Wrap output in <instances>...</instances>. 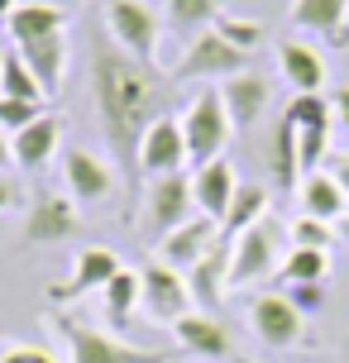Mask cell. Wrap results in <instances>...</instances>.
<instances>
[{"instance_id":"603a6c76","label":"cell","mask_w":349,"mask_h":363,"mask_svg":"<svg viewBox=\"0 0 349 363\" xmlns=\"http://www.w3.org/2000/svg\"><path fill=\"white\" fill-rule=\"evenodd\" d=\"M297 196H301V216H316V220H326V225H340V216L349 211V191L326 172V167H321V172H306Z\"/></svg>"},{"instance_id":"6da1fadb","label":"cell","mask_w":349,"mask_h":363,"mask_svg":"<svg viewBox=\"0 0 349 363\" xmlns=\"http://www.w3.org/2000/svg\"><path fill=\"white\" fill-rule=\"evenodd\" d=\"M87 77H92V106H96V125L101 139L111 144L115 167L125 172V201L144 196V177H139V144L153 120L163 115H182L172 110V91L177 82L167 72H158L153 62L129 57L120 43L111 38L106 19L92 24L87 34Z\"/></svg>"},{"instance_id":"d6a6232c","label":"cell","mask_w":349,"mask_h":363,"mask_svg":"<svg viewBox=\"0 0 349 363\" xmlns=\"http://www.w3.org/2000/svg\"><path fill=\"white\" fill-rule=\"evenodd\" d=\"M287 239H292L297 249H331L340 235H335L326 220H316V216H297L292 225H287Z\"/></svg>"},{"instance_id":"2e32d148","label":"cell","mask_w":349,"mask_h":363,"mask_svg":"<svg viewBox=\"0 0 349 363\" xmlns=\"http://www.w3.org/2000/svg\"><path fill=\"white\" fill-rule=\"evenodd\" d=\"M221 101H225V110H230L235 129H254L258 120H263L268 101H273V82L263 72H254V67H249V72H235V77H225Z\"/></svg>"},{"instance_id":"60d3db41","label":"cell","mask_w":349,"mask_h":363,"mask_svg":"<svg viewBox=\"0 0 349 363\" xmlns=\"http://www.w3.org/2000/svg\"><path fill=\"white\" fill-rule=\"evenodd\" d=\"M5 167H15V148H10V134L0 129V172H5Z\"/></svg>"},{"instance_id":"7c38bea8","label":"cell","mask_w":349,"mask_h":363,"mask_svg":"<svg viewBox=\"0 0 349 363\" xmlns=\"http://www.w3.org/2000/svg\"><path fill=\"white\" fill-rule=\"evenodd\" d=\"M62 186L77 206H101L115 191V167L101 163L92 148H62Z\"/></svg>"},{"instance_id":"4316f807","label":"cell","mask_w":349,"mask_h":363,"mask_svg":"<svg viewBox=\"0 0 349 363\" xmlns=\"http://www.w3.org/2000/svg\"><path fill=\"white\" fill-rule=\"evenodd\" d=\"M268 216H273V196H268L258 182H239L235 201H230V211H225V220H221V235L235 244L249 225H258V220H268Z\"/></svg>"},{"instance_id":"b9f144b4","label":"cell","mask_w":349,"mask_h":363,"mask_svg":"<svg viewBox=\"0 0 349 363\" xmlns=\"http://www.w3.org/2000/svg\"><path fill=\"white\" fill-rule=\"evenodd\" d=\"M335 235H340V239H345V244H349V211H345V216H340V230H335Z\"/></svg>"},{"instance_id":"8d00e7d4","label":"cell","mask_w":349,"mask_h":363,"mask_svg":"<svg viewBox=\"0 0 349 363\" xmlns=\"http://www.w3.org/2000/svg\"><path fill=\"white\" fill-rule=\"evenodd\" d=\"M0 363H57V354L43 345H10L0 349Z\"/></svg>"},{"instance_id":"ab89813d","label":"cell","mask_w":349,"mask_h":363,"mask_svg":"<svg viewBox=\"0 0 349 363\" xmlns=\"http://www.w3.org/2000/svg\"><path fill=\"white\" fill-rule=\"evenodd\" d=\"M331 106H335V120H340V125L349 129V86L335 91V96H331Z\"/></svg>"},{"instance_id":"30bf717a","label":"cell","mask_w":349,"mask_h":363,"mask_svg":"<svg viewBox=\"0 0 349 363\" xmlns=\"http://www.w3.org/2000/svg\"><path fill=\"white\" fill-rule=\"evenodd\" d=\"M187 167V134H182V115H163L153 120L139 144V177L153 182V177H172Z\"/></svg>"},{"instance_id":"cb8c5ba5","label":"cell","mask_w":349,"mask_h":363,"mask_svg":"<svg viewBox=\"0 0 349 363\" xmlns=\"http://www.w3.org/2000/svg\"><path fill=\"white\" fill-rule=\"evenodd\" d=\"M268 177L277 191H292L301 186V153H297V125L282 115L268 134Z\"/></svg>"},{"instance_id":"5b68a950","label":"cell","mask_w":349,"mask_h":363,"mask_svg":"<svg viewBox=\"0 0 349 363\" xmlns=\"http://www.w3.org/2000/svg\"><path fill=\"white\" fill-rule=\"evenodd\" d=\"M192 177L187 172H172V177H153L144 182V196H139V235H158L163 239L167 230H177L192 220Z\"/></svg>"},{"instance_id":"9a60e30c","label":"cell","mask_w":349,"mask_h":363,"mask_svg":"<svg viewBox=\"0 0 349 363\" xmlns=\"http://www.w3.org/2000/svg\"><path fill=\"white\" fill-rule=\"evenodd\" d=\"M172 335H177V349L182 354H196V359L225 363L235 354L230 325H225L221 315H206V311H187L182 320H172Z\"/></svg>"},{"instance_id":"4dcf8cb0","label":"cell","mask_w":349,"mask_h":363,"mask_svg":"<svg viewBox=\"0 0 349 363\" xmlns=\"http://www.w3.org/2000/svg\"><path fill=\"white\" fill-rule=\"evenodd\" d=\"M282 115L297 129H331L335 125V106H331V96H321V91H297Z\"/></svg>"},{"instance_id":"3957f363","label":"cell","mask_w":349,"mask_h":363,"mask_svg":"<svg viewBox=\"0 0 349 363\" xmlns=\"http://www.w3.org/2000/svg\"><path fill=\"white\" fill-rule=\"evenodd\" d=\"M182 134H187V163L201 167L211 158H225L230 134H235V120H230V110H225L216 86L196 91V101L182 110Z\"/></svg>"},{"instance_id":"f1b7e54d","label":"cell","mask_w":349,"mask_h":363,"mask_svg":"<svg viewBox=\"0 0 349 363\" xmlns=\"http://www.w3.org/2000/svg\"><path fill=\"white\" fill-rule=\"evenodd\" d=\"M326 272H331V258H326V249H287L282 254V263H277V282L282 287H297V282H326Z\"/></svg>"},{"instance_id":"836d02e7","label":"cell","mask_w":349,"mask_h":363,"mask_svg":"<svg viewBox=\"0 0 349 363\" xmlns=\"http://www.w3.org/2000/svg\"><path fill=\"white\" fill-rule=\"evenodd\" d=\"M331 144V129H297V153H301V177L306 172H321V163L331 158L326 153Z\"/></svg>"},{"instance_id":"f546056e","label":"cell","mask_w":349,"mask_h":363,"mask_svg":"<svg viewBox=\"0 0 349 363\" xmlns=\"http://www.w3.org/2000/svg\"><path fill=\"white\" fill-rule=\"evenodd\" d=\"M0 96H15V101H34V106H43L48 96H43V86H38V77L29 72V62L10 48V53L0 57Z\"/></svg>"},{"instance_id":"d4e9b609","label":"cell","mask_w":349,"mask_h":363,"mask_svg":"<svg viewBox=\"0 0 349 363\" xmlns=\"http://www.w3.org/2000/svg\"><path fill=\"white\" fill-rule=\"evenodd\" d=\"M277 67L292 82V91H321L326 86V62H321V53H316L311 43H301V38H282V43H277Z\"/></svg>"},{"instance_id":"ac0fdd59","label":"cell","mask_w":349,"mask_h":363,"mask_svg":"<svg viewBox=\"0 0 349 363\" xmlns=\"http://www.w3.org/2000/svg\"><path fill=\"white\" fill-rule=\"evenodd\" d=\"M221 239V225L216 220H206V216H192L187 225H177V230H167L163 239H158V258H163L167 268H196V258L211 249Z\"/></svg>"},{"instance_id":"ba28073f","label":"cell","mask_w":349,"mask_h":363,"mask_svg":"<svg viewBox=\"0 0 349 363\" xmlns=\"http://www.w3.org/2000/svg\"><path fill=\"white\" fill-rule=\"evenodd\" d=\"M249 330L268 349H297L306 340V315L287 301V291H263L249 301Z\"/></svg>"},{"instance_id":"44dd1931","label":"cell","mask_w":349,"mask_h":363,"mask_svg":"<svg viewBox=\"0 0 349 363\" xmlns=\"http://www.w3.org/2000/svg\"><path fill=\"white\" fill-rule=\"evenodd\" d=\"M10 38L19 43H34V38H48V34H67V10L62 5H48V0H19L10 19H5Z\"/></svg>"},{"instance_id":"d6986e66","label":"cell","mask_w":349,"mask_h":363,"mask_svg":"<svg viewBox=\"0 0 349 363\" xmlns=\"http://www.w3.org/2000/svg\"><path fill=\"white\" fill-rule=\"evenodd\" d=\"M10 148H15V167H24V172H43V167L62 153V120L43 110L34 125L19 129L15 139H10Z\"/></svg>"},{"instance_id":"484cf974","label":"cell","mask_w":349,"mask_h":363,"mask_svg":"<svg viewBox=\"0 0 349 363\" xmlns=\"http://www.w3.org/2000/svg\"><path fill=\"white\" fill-rule=\"evenodd\" d=\"M221 15H225L221 0H163V29L177 34L182 43H192V38L206 34V29H216Z\"/></svg>"},{"instance_id":"8992f818","label":"cell","mask_w":349,"mask_h":363,"mask_svg":"<svg viewBox=\"0 0 349 363\" xmlns=\"http://www.w3.org/2000/svg\"><path fill=\"white\" fill-rule=\"evenodd\" d=\"M249 57L254 53H239L235 43H225L216 29H206V34H196L192 43L182 48V57L172 62V82L182 86V82H211V77H235V72H249Z\"/></svg>"},{"instance_id":"4fadbf2b","label":"cell","mask_w":349,"mask_h":363,"mask_svg":"<svg viewBox=\"0 0 349 363\" xmlns=\"http://www.w3.org/2000/svg\"><path fill=\"white\" fill-rule=\"evenodd\" d=\"M125 268L120 263V254L115 249H106V244H92V249H82L77 254V268H72V277L67 282H53L48 287V301H77V296H87V291H106L115 282V272Z\"/></svg>"},{"instance_id":"277c9868","label":"cell","mask_w":349,"mask_h":363,"mask_svg":"<svg viewBox=\"0 0 349 363\" xmlns=\"http://www.w3.org/2000/svg\"><path fill=\"white\" fill-rule=\"evenodd\" d=\"M106 29H111V38L129 57L158 67V53H163V19L148 10V0H106Z\"/></svg>"},{"instance_id":"5bb4252c","label":"cell","mask_w":349,"mask_h":363,"mask_svg":"<svg viewBox=\"0 0 349 363\" xmlns=\"http://www.w3.org/2000/svg\"><path fill=\"white\" fill-rule=\"evenodd\" d=\"M230 254H235V244L221 235L201 258H196V268H187L192 301H196L206 315H216V311H221V301H225V291H230Z\"/></svg>"},{"instance_id":"1f68e13d","label":"cell","mask_w":349,"mask_h":363,"mask_svg":"<svg viewBox=\"0 0 349 363\" xmlns=\"http://www.w3.org/2000/svg\"><path fill=\"white\" fill-rule=\"evenodd\" d=\"M216 34L225 38V43H235L239 53H254L258 43H263V24H258V19H235V15H221L216 19Z\"/></svg>"},{"instance_id":"7bdbcfd3","label":"cell","mask_w":349,"mask_h":363,"mask_svg":"<svg viewBox=\"0 0 349 363\" xmlns=\"http://www.w3.org/2000/svg\"><path fill=\"white\" fill-rule=\"evenodd\" d=\"M19 0H0V19H10V10H15Z\"/></svg>"},{"instance_id":"9c48e42d","label":"cell","mask_w":349,"mask_h":363,"mask_svg":"<svg viewBox=\"0 0 349 363\" xmlns=\"http://www.w3.org/2000/svg\"><path fill=\"white\" fill-rule=\"evenodd\" d=\"M187 301H192L187 277L177 268H167L163 258H158V263H148V268L139 272V306L148 311V320L172 325V320H182V315H187Z\"/></svg>"},{"instance_id":"ffe728a7","label":"cell","mask_w":349,"mask_h":363,"mask_svg":"<svg viewBox=\"0 0 349 363\" xmlns=\"http://www.w3.org/2000/svg\"><path fill=\"white\" fill-rule=\"evenodd\" d=\"M292 29H311L331 48H349V0H292Z\"/></svg>"},{"instance_id":"83f0119b","label":"cell","mask_w":349,"mask_h":363,"mask_svg":"<svg viewBox=\"0 0 349 363\" xmlns=\"http://www.w3.org/2000/svg\"><path fill=\"white\" fill-rule=\"evenodd\" d=\"M101 296H106V325L115 330V335H125L129 330V320H134V306H139V272H129V268H120L115 272V282L106 291H101Z\"/></svg>"},{"instance_id":"52a82bcc","label":"cell","mask_w":349,"mask_h":363,"mask_svg":"<svg viewBox=\"0 0 349 363\" xmlns=\"http://www.w3.org/2000/svg\"><path fill=\"white\" fill-rule=\"evenodd\" d=\"M282 239H287V230L273 216L249 225L235 239V254H230V287H249L258 277L277 272V263H282Z\"/></svg>"},{"instance_id":"ee69618b","label":"cell","mask_w":349,"mask_h":363,"mask_svg":"<svg viewBox=\"0 0 349 363\" xmlns=\"http://www.w3.org/2000/svg\"><path fill=\"white\" fill-rule=\"evenodd\" d=\"M239 363H244V359H239Z\"/></svg>"},{"instance_id":"f35d334b","label":"cell","mask_w":349,"mask_h":363,"mask_svg":"<svg viewBox=\"0 0 349 363\" xmlns=\"http://www.w3.org/2000/svg\"><path fill=\"white\" fill-rule=\"evenodd\" d=\"M331 177H335V182H340V186H345V191H349V148H345V153H335V158H331Z\"/></svg>"},{"instance_id":"8fae6325","label":"cell","mask_w":349,"mask_h":363,"mask_svg":"<svg viewBox=\"0 0 349 363\" xmlns=\"http://www.w3.org/2000/svg\"><path fill=\"white\" fill-rule=\"evenodd\" d=\"M82 230V216H77V201L62 196V191H38L24 211V239L29 244H62Z\"/></svg>"},{"instance_id":"e575fe53","label":"cell","mask_w":349,"mask_h":363,"mask_svg":"<svg viewBox=\"0 0 349 363\" xmlns=\"http://www.w3.org/2000/svg\"><path fill=\"white\" fill-rule=\"evenodd\" d=\"M43 115V106H34V101H15V96H0V129L15 139L19 129H29Z\"/></svg>"},{"instance_id":"7a4b0ae2","label":"cell","mask_w":349,"mask_h":363,"mask_svg":"<svg viewBox=\"0 0 349 363\" xmlns=\"http://www.w3.org/2000/svg\"><path fill=\"white\" fill-rule=\"evenodd\" d=\"M48 325L62 335L72 363H172L182 354V349H139V345H129L125 335L101 330V325H82L72 315H53Z\"/></svg>"},{"instance_id":"d590c367","label":"cell","mask_w":349,"mask_h":363,"mask_svg":"<svg viewBox=\"0 0 349 363\" xmlns=\"http://www.w3.org/2000/svg\"><path fill=\"white\" fill-rule=\"evenodd\" d=\"M287 301H292L301 315H306V311H321L326 306V282H297V287H287Z\"/></svg>"},{"instance_id":"74e56055","label":"cell","mask_w":349,"mask_h":363,"mask_svg":"<svg viewBox=\"0 0 349 363\" xmlns=\"http://www.w3.org/2000/svg\"><path fill=\"white\" fill-rule=\"evenodd\" d=\"M15 206H19V186L0 172V216H5V211H15Z\"/></svg>"},{"instance_id":"7402d4cb","label":"cell","mask_w":349,"mask_h":363,"mask_svg":"<svg viewBox=\"0 0 349 363\" xmlns=\"http://www.w3.org/2000/svg\"><path fill=\"white\" fill-rule=\"evenodd\" d=\"M29 72L38 77L43 96H57L62 91V77H67V34H48V38H34V43H19L15 48Z\"/></svg>"},{"instance_id":"e0dca14e","label":"cell","mask_w":349,"mask_h":363,"mask_svg":"<svg viewBox=\"0 0 349 363\" xmlns=\"http://www.w3.org/2000/svg\"><path fill=\"white\" fill-rule=\"evenodd\" d=\"M235 191H239V177H235V163H230V158H211V163H201L196 172H192V196H196V211H201L206 220H216V225L225 220V211H230Z\"/></svg>"}]
</instances>
